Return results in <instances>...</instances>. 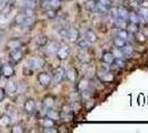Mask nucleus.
Segmentation results:
<instances>
[{"label":"nucleus","mask_w":148,"mask_h":133,"mask_svg":"<svg viewBox=\"0 0 148 133\" xmlns=\"http://www.w3.org/2000/svg\"><path fill=\"white\" fill-rule=\"evenodd\" d=\"M0 74L3 76V78H7V79H10L11 76H14V69L11 64H2L1 65V69H0Z\"/></svg>","instance_id":"1"},{"label":"nucleus","mask_w":148,"mask_h":133,"mask_svg":"<svg viewBox=\"0 0 148 133\" xmlns=\"http://www.w3.org/2000/svg\"><path fill=\"white\" fill-rule=\"evenodd\" d=\"M37 110V104L33 99H27L23 103V111L27 114H33Z\"/></svg>","instance_id":"2"},{"label":"nucleus","mask_w":148,"mask_h":133,"mask_svg":"<svg viewBox=\"0 0 148 133\" xmlns=\"http://www.w3.org/2000/svg\"><path fill=\"white\" fill-rule=\"evenodd\" d=\"M52 81V76H50L48 72H40L38 74V82L42 87H48Z\"/></svg>","instance_id":"3"},{"label":"nucleus","mask_w":148,"mask_h":133,"mask_svg":"<svg viewBox=\"0 0 148 133\" xmlns=\"http://www.w3.org/2000/svg\"><path fill=\"white\" fill-rule=\"evenodd\" d=\"M9 58L13 63H19L23 58V53L20 50V48L13 49V50H10V52H9Z\"/></svg>","instance_id":"4"},{"label":"nucleus","mask_w":148,"mask_h":133,"mask_svg":"<svg viewBox=\"0 0 148 133\" xmlns=\"http://www.w3.org/2000/svg\"><path fill=\"white\" fill-rule=\"evenodd\" d=\"M43 60L41 59V58L39 57H34L30 59L29 60V62H28V68H30L31 71H33V70L36 69H39V68H42V65H43Z\"/></svg>","instance_id":"5"},{"label":"nucleus","mask_w":148,"mask_h":133,"mask_svg":"<svg viewBox=\"0 0 148 133\" xmlns=\"http://www.w3.org/2000/svg\"><path fill=\"white\" fill-rule=\"evenodd\" d=\"M56 56L60 60H65L68 59L69 56H70V49H69L68 45H61L58 48V51H56Z\"/></svg>","instance_id":"6"},{"label":"nucleus","mask_w":148,"mask_h":133,"mask_svg":"<svg viewBox=\"0 0 148 133\" xmlns=\"http://www.w3.org/2000/svg\"><path fill=\"white\" fill-rule=\"evenodd\" d=\"M33 25H34V18H33V16H27L25 14V19L21 22L20 27L23 30H29V29H31L33 27Z\"/></svg>","instance_id":"7"},{"label":"nucleus","mask_w":148,"mask_h":133,"mask_svg":"<svg viewBox=\"0 0 148 133\" xmlns=\"http://www.w3.org/2000/svg\"><path fill=\"white\" fill-rule=\"evenodd\" d=\"M52 80H53V82L54 83H60L62 82V80L64 79V70L62 69V68H58L53 71V73H52Z\"/></svg>","instance_id":"8"},{"label":"nucleus","mask_w":148,"mask_h":133,"mask_svg":"<svg viewBox=\"0 0 148 133\" xmlns=\"http://www.w3.org/2000/svg\"><path fill=\"white\" fill-rule=\"evenodd\" d=\"M99 78L102 81H104V82H110V81H113L114 76L112 74L111 72L106 71V70H102V71L99 72Z\"/></svg>","instance_id":"9"},{"label":"nucleus","mask_w":148,"mask_h":133,"mask_svg":"<svg viewBox=\"0 0 148 133\" xmlns=\"http://www.w3.org/2000/svg\"><path fill=\"white\" fill-rule=\"evenodd\" d=\"M66 39L72 41V42H75L79 39V31L74 28H69L68 33H66Z\"/></svg>","instance_id":"10"},{"label":"nucleus","mask_w":148,"mask_h":133,"mask_svg":"<svg viewBox=\"0 0 148 133\" xmlns=\"http://www.w3.org/2000/svg\"><path fill=\"white\" fill-rule=\"evenodd\" d=\"M64 76H66V79H68L69 81L75 82L76 79H77V72H76V70L74 69V68H70V69L66 70V72L64 73Z\"/></svg>","instance_id":"11"},{"label":"nucleus","mask_w":148,"mask_h":133,"mask_svg":"<svg viewBox=\"0 0 148 133\" xmlns=\"http://www.w3.org/2000/svg\"><path fill=\"white\" fill-rule=\"evenodd\" d=\"M115 59L116 58L114 57V54L112 52H104L103 56H102V61L106 64H112L115 62Z\"/></svg>","instance_id":"12"},{"label":"nucleus","mask_w":148,"mask_h":133,"mask_svg":"<svg viewBox=\"0 0 148 133\" xmlns=\"http://www.w3.org/2000/svg\"><path fill=\"white\" fill-rule=\"evenodd\" d=\"M6 90L8 93L14 94L17 92V90H18V87H17V84H16V82L13 80H9L6 84Z\"/></svg>","instance_id":"13"},{"label":"nucleus","mask_w":148,"mask_h":133,"mask_svg":"<svg viewBox=\"0 0 148 133\" xmlns=\"http://www.w3.org/2000/svg\"><path fill=\"white\" fill-rule=\"evenodd\" d=\"M85 39L90 43H94L97 40V36H96V33L93 31L92 29H87L86 32H85Z\"/></svg>","instance_id":"14"},{"label":"nucleus","mask_w":148,"mask_h":133,"mask_svg":"<svg viewBox=\"0 0 148 133\" xmlns=\"http://www.w3.org/2000/svg\"><path fill=\"white\" fill-rule=\"evenodd\" d=\"M128 10L125 7H118L117 8V18H122V19H128Z\"/></svg>","instance_id":"15"},{"label":"nucleus","mask_w":148,"mask_h":133,"mask_svg":"<svg viewBox=\"0 0 148 133\" xmlns=\"http://www.w3.org/2000/svg\"><path fill=\"white\" fill-rule=\"evenodd\" d=\"M34 42L39 47H45L48 44V37H45V36H38L37 38L34 39Z\"/></svg>","instance_id":"16"},{"label":"nucleus","mask_w":148,"mask_h":133,"mask_svg":"<svg viewBox=\"0 0 148 133\" xmlns=\"http://www.w3.org/2000/svg\"><path fill=\"white\" fill-rule=\"evenodd\" d=\"M113 43H114V45H115L116 48H118V49H123L124 47L127 44L126 43V40H125V39H122V38H119V37L114 38Z\"/></svg>","instance_id":"17"},{"label":"nucleus","mask_w":148,"mask_h":133,"mask_svg":"<svg viewBox=\"0 0 148 133\" xmlns=\"http://www.w3.org/2000/svg\"><path fill=\"white\" fill-rule=\"evenodd\" d=\"M43 105L47 109H51L53 105H54V98L51 96V95H48L43 99Z\"/></svg>","instance_id":"18"},{"label":"nucleus","mask_w":148,"mask_h":133,"mask_svg":"<svg viewBox=\"0 0 148 133\" xmlns=\"http://www.w3.org/2000/svg\"><path fill=\"white\" fill-rule=\"evenodd\" d=\"M85 9L90 12H94L96 9V0H87L85 2Z\"/></svg>","instance_id":"19"},{"label":"nucleus","mask_w":148,"mask_h":133,"mask_svg":"<svg viewBox=\"0 0 148 133\" xmlns=\"http://www.w3.org/2000/svg\"><path fill=\"white\" fill-rule=\"evenodd\" d=\"M128 20H130V23H135L137 25L138 22H139V14L138 13H136L135 11H132V12L128 13Z\"/></svg>","instance_id":"20"},{"label":"nucleus","mask_w":148,"mask_h":133,"mask_svg":"<svg viewBox=\"0 0 148 133\" xmlns=\"http://www.w3.org/2000/svg\"><path fill=\"white\" fill-rule=\"evenodd\" d=\"M90 87V82H88V80L86 79H82L80 80V82L77 84V89L80 90L81 92H83V91H86L87 89Z\"/></svg>","instance_id":"21"},{"label":"nucleus","mask_w":148,"mask_h":133,"mask_svg":"<svg viewBox=\"0 0 148 133\" xmlns=\"http://www.w3.org/2000/svg\"><path fill=\"white\" fill-rule=\"evenodd\" d=\"M10 122H11V119H10L9 115L2 114L0 116V127H8L10 124Z\"/></svg>","instance_id":"22"},{"label":"nucleus","mask_w":148,"mask_h":133,"mask_svg":"<svg viewBox=\"0 0 148 133\" xmlns=\"http://www.w3.org/2000/svg\"><path fill=\"white\" fill-rule=\"evenodd\" d=\"M21 45V42L19 40H10L8 43H7V48H9V50H13V49H18Z\"/></svg>","instance_id":"23"},{"label":"nucleus","mask_w":148,"mask_h":133,"mask_svg":"<svg viewBox=\"0 0 148 133\" xmlns=\"http://www.w3.org/2000/svg\"><path fill=\"white\" fill-rule=\"evenodd\" d=\"M21 6L25 9H33L36 6V1L34 0H22Z\"/></svg>","instance_id":"24"},{"label":"nucleus","mask_w":148,"mask_h":133,"mask_svg":"<svg viewBox=\"0 0 148 133\" xmlns=\"http://www.w3.org/2000/svg\"><path fill=\"white\" fill-rule=\"evenodd\" d=\"M96 12L99 13H104L108 11V6H105L103 3H101L99 1H96V9H95Z\"/></svg>","instance_id":"25"},{"label":"nucleus","mask_w":148,"mask_h":133,"mask_svg":"<svg viewBox=\"0 0 148 133\" xmlns=\"http://www.w3.org/2000/svg\"><path fill=\"white\" fill-rule=\"evenodd\" d=\"M41 125L43 127H54V121L52 120V119H50L49 116H47V118H43V119L41 120Z\"/></svg>","instance_id":"26"},{"label":"nucleus","mask_w":148,"mask_h":133,"mask_svg":"<svg viewBox=\"0 0 148 133\" xmlns=\"http://www.w3.org/2000/svg\"><path fill=\"white\" fill-rule=\"evenodd\" d=\"M76 44H77V47H79L80 49L84 50V49H86L87 47H88L90 42L87 41L86 39H77V40H76Z\"/></svg>","instance_id":"27"},{"label":"nucleus","mask_w":148,"mask_h":133,"mask_svg":"<svg viewBox=\"0 0 148 133\" xmlns=\"http://www.w3.org/2000/svg\"><path fill=\"white\" fill-rule=\"evenodd\" d=\"M138 14H139V18L142 20L148 21V8H140L138 11Z\"/></svg>","instance_id":"28"},{"label":"nucleus","mask_w":148,"mask_h":133,"mask_svg":"<svg viewBox=\"0 0 148 133\" xmlns=\"http://www.w3.org/2000/svg\"><path fill=\"white\" fill-rule=\"evenodd\" d=\"M47 116H49L50 119H52V120H56V119H59V118H60V114L58 113L56 111H54V110L49 109V110H48V112H47Z\"/></svg>","instance_id":"29"},{"label":"nucleus","mask_w":148,"mask_h":133,"mask_svg":"<svg viewBox=\"0 0 148 133\" xmlns=\"http://www.w3.org/2000/svg\"><path fill=\"white\" fill-rule=\"evenodd\" d=\"M116 25L119 29H127V22L126 19H122V18H116Z\"/></svg>","instance_id":"30"},{"label":"nucleus","mask_w":148,"mask_h":133,"mask_svg":"<svg viewBox=\"0 0 148 133\" xmlns=\"http://www.w3.org/2000/svg\"><path fill=\"white\" fill-rule=\"evenodd\" d=\"M117 37L127 40V38H128V31H127V29H119V28H118Z\"/></svg>","instance_id":"31"},{"label":"nucleus","mask_w":148,"mask_h":133,"mask_svg":"<svg viewBox=\"0 0 148 133\" xmlns=\"http://www.w3.org/2000/svg\"><path fill=\"white\" fill-rule=\"evenodd\" d=\"M112 53L114 54V57L116 58V59H124V53L122 49H118V48L115 47V49H113Z\"/></svg>","instance_id":"32"},{"label":"nucleus","mask_w":148,"mask_h":133,"mask_svg":"<svg viewBox=\"0 0 148 133\" xmlns=\"http://www.w3.org/2000/svg\"><path fill=\"white\" fill-rule=\"evenodd\" d=\"M60 6H61L60 0H50V9L56 10V9L60 8Z\"/></svg>","instance_id":"33"},{"label":"nucleus","mask_w":148,"mask_h":133,"mask_svg":"<svg viewBox=\"0 0 148 133\" xmlns=\"http://www.w3.org/2000/svg\"><path fill=\"white\" fill-rule=\"evenodd\" d=\"M25 13H19V14H17L16 16V19H14V21H16V23L17 25H21V22L23 21V19H25Z\"/></svg>","instance_id":"34"},{"label":"nucleus","mask_w":148,"mask_h":133,"mask_svg":"<svg viewBox=\"0 0 148 133\" xmlns=\"http://www.w3.org/2000/svg\"><path fill=\"white\" fill-rule=\"evenodd\" d=\"M108 12H110V16H111L112 18H114V19L117 18V8H116V7L110 8V9H108Z\"/></svg>","instance_id":"35"},{"label":"nucleus","mask_w":148,"mask_h":133,"mask_svg":"<svg viewBox=\"0 0 148 133\" xmlns=\"http://www.w3.org/2000/svg\"><path fill=\"white\" fill-rule=\"evenodd\" d=\"M23 131H25L23 127H21L20 124H16V125H13L12 129H11V132L12 133H22Z\"/></svg>","instance_id":"36"},{"label":"nucleus","mask_w":148,"mask_h":133,"mask_svg":"<svg viewBox=\"0 0 148 133\" xmlns=\"http://www.w3.org/2000/svg\"><path fill=\"white\" fill-rule=\"evenodd\" d=\"M132 52H133V48L130 47V45H125L123 48V53H124V56H130L132 54Z\"/></svg>","instance_id":"37"},{"label":"nucleus","mask_w":148,"mask_h":133,"mask_svg":"<svg viewBox=\"0 0 148 133\" xmlns=\"http://www.w3.org/2000/svg\"><path fill=\"white\" fill-rule=\"evenodd\" d=\"M136 39H137L139 42H144L145 39H146V37H145V34H144L143 32L138 31V32H136Z\"/></svg>","instance_id":"38"},{"label":"nucleus","mask_w":148,"mask_h":133,"mask_svg":"<svg viewBox=\"0 0 148 133\" xmlns=\"http://www.w3.org/2000/svg\"><path fill=\"white\" fill-rule=\"evenodd\" d=\"M41 8L44 10L50 9V0H42L41 1Z\"/></svg>","instance_id":"39"},{"label":"nucleus","mask_w":148,"mask_h":133,"mask_svg":"<svg viewBox=\"0 0 148 133\" xmlns=\"http://www.w3.org/2000/svg\"><path fill=\"white\" fill-rule=\"evenodd\" d=\"M58 44L56 43H52L51 45H49V48H48V51H49L50 53H53V52H56V51H58Z\"/></svg>","instance_id":"40"},{"label":"nucleus","mask_w":148,"mask_h":133,"mask_svg":"<svg viewBox=\"0 0 148 133\" xmlns=\"http://www.w3.org/2000/svg\"><path fill=\"white\" fill-rule=\"evenodd\" d=\"M6 98V90L3 88H0V102H2Z\"/></svg>","instance_id":"41"},{"label":"nucleus","mask_w":148,"mask_h":133,"mask_svg":"<svg viewBox=\"0 0 148 133\" xmlns=\"http://www.w3.org/2000/svg\"><path fill=\"white\" fill-rule=\"evenodd\" d=\"M43 131H44V132H49V133H56V132H58V130H56V129H54L53 127H44Z\"/></svg>","instance_id":"42"},{"label":"nucleus","mask_w":148,"mask_h":133,"mask_svg":"<svg viewBox=\"0 0 148 133\" xmlns=\"http://www.w3.org/2000/svg\"><path fill=\"white\" fill-rule=\"evenodd\" d=\"M1 65H2V63H1V61H0V69H1Z\"/></svg>","instance_id":"43"},{"label":"nucleus","mask_w":148,"mask_h":133,"mask_svg":"<svg viewBox=\"0 0 148 133\" xmlns=\"http://www.w3.org/2000/svg\"><path fill=\"white\" fill-rule=\"evenodd\" d=\"M130 1H138V0H130Z\"/></svg>","instance_id":"44"},{"label":"nucleus","mask_w":148,"mask_h":133,"mask_svg":"<svg viewBox=\"0 0 148 133\" xmlns=\"http://www.w3.org/2000/svg\"><path fill=\"white\" fill-rule=\"evenodd\" d=\"M1 3H2V0H0V5H1Z\"/></svg>","instance_id":"45"}]
</instances>
